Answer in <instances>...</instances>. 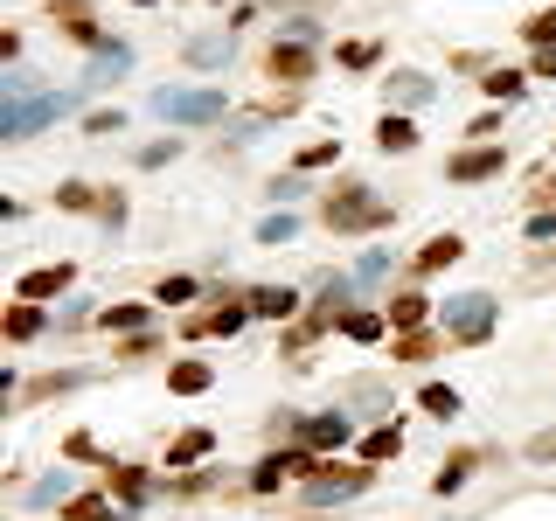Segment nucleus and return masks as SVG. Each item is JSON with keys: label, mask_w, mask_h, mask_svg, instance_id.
Masks as SVG:
<instances>
[{"label": "nucleus", "mask_w": 556, "mask_h": 521, "mask_svg": "<svg viewBox=\"0 0 556 521\" xmlns=\"http://www.w3.org/2000/svg\"><path fill=\"white\" fill-rule=\"evenodd\" d=\"M390 223H397V209L376 188H334L327 195V230H341V237H369V230H390Z\"/></svg>", "instance_id": "1"}, {"label": "nucleus", "mask_w": 556, "mask_h": 521, "mask_svg": "<svg viewBox=\"0 0 556 521\" xmlns=\"http://www.w3.org/2000/svg\"><path fill=\"white\" fill-rule=\"evenodd\" d=\"M63 112H77V91H42V98H28V105H7V112H0V139H28L35 126H56Z\"/></svg>", "instance_id": "2"}, {"label": "nucleus", "mask_w": 556, "mask_h": 521, "mask_svg": "<svg viewBox=\"0 0 556 521\" xmlns=\"http://www.w3.org/2000/svg\"><path fill=\"white\" fill-rule=\"evenodd\" d=\"M153 112L174 119V126H216L223 119V91H160Z\"/></svg>", "instance_id": "3"}, {"label": "nucleus", "mask_w": 556, "mask_h": 521, "mask_svg": "<svg viewBox=\"0 0 556 521\" xmlns=\"http://www.w3.org/2000/svg\"><path fill=\"white\" fill-rule=\"evenodd\" d=\"M445 334H452V341H487V334H494V299H487V292L445 299Z\"/></svg>", "instance_id": "4"}, {"label": "nucleus", "mask_w": 556, "mask_h": 521, "mask_svg": "<svg viewBox=\"0 0 556 521\" xmlns=\"http://www.w3.org/2000/svg\"><path fill=\"white\" fill-rule=\"evenodd\" d=\"M376 473L369 466H320V480H306V508H334V501H355Z\"/></svg>", "instance_id": "5"}, {"label": "nucleus", "mask_w": 556, "mask_h": 521, "mask_svg": "<svg viewBox=\"0 0 556 521\" xmlns=\"http://www.w3.org/2000/svg\"><path fill=\"white\" fill-rule=\"evenodd\" d=\"M292 431H299L306 452H341V445L355 438V424H348L341 410H327V417H292Z\"/></svg>", "instance_id": "6"}, {"label": "nucleus", "mask_w": 556, "mask_h": 521, "mask_svg": "<svg viewBox=\"0 0 556 521\" xmlns=\"http://www.w3.org/2000/svg\"><path fill=\"white\" fill-rule=\"evenodd\" d=\"M265 70H272L278 84H306L313 77V42H278L272 56H265Z\"/></svg>", "instance_id": "7"}, {"label": "nucleus", "mask_w": 556, "mask_h": 521, "mask_svg": "<svg viewBox=\"0 0 556 521\" xmlns=\"http://www.w3.org/2000/svg\"><path fill=\"white\" fill-rule=\"evenodd\" d=\"M70 278H77L70 264H42V271H28V278H21L14 292H21L28 306H42V299H63V292H70Z\"/></svg>", "instance_id": "8"}, {"label": "nucleus", "mask_w": 556, "mask_h": 521, "mask_svg": "<svg viewBox=\"0 0 556 521\" xmlns=\"http://www.w3.org/2000/svg\"><path fill=\"white\" fill-rule=\"evenodd\" d=\"M313 459L306 452H272V459H258V473H251V494H278V480L285 473H306Z\"/></svg>", "instance_id": "9"}, {"label": "nucleus", "mask_w": 556, "mask_h": 521, "mask_svg": "<svg viewBox=\"0 0 556 521\" xmlns=\"http://www.w3.org/2000/svg\"><path fill=\"white\" fill-rule=\"evenodd\" d=\"M49 14H56V21H63V28H70L77 42H91V49H105V28L91 21V7H84V0H49Z\"/></svg>", "instance_id": "10"}, {"label": "nucleus", "mask_w": 556, "mask_h": 521, "mask_svg": "<svg viewBox=\"0 0 556 521\" xmlns=\"http://www.w3.org/2000/svg\"><path fill=\"white\" fill-rule=\"evenodd\" d=\"M508 167V153L501 146H473V153H459L452 160V181H487V174H501Z\"/></svg>", "instance_id": "11"}, {"label": "nucleus", "mask_w": 556, "mask_h": 521, "mask_svg": "<svg viewBox=\"0 0 556 521\" xmlns=\"http://www.w3.org/2000/svg\"><path fill=\"white\" fill-rule=\"evenodd\" d=\"M244 306H251L258 320H285V313L299 306V292H285V285H258V292H244Z\"/></svg>", "instance_id": "12"}, {"label": "nucleus", "mask_w": 556, "mask_h": 521, "mask_svg": "<svg viewBox=\"0 0 556 521\" xmlns=\"http://www.w3.org/2000/svg\"><path fill=\"white\" fill-rule=\"evenodd\" d=\"M105 487H112V494H119V501H153V480H146V473H139V466H105Z\"/></svg>", "instance_id": "13"}, {"label": "nucleus", "mask_w": 556, "mask_h": 521, "mask_svg": "<svg viewBox=\"0 0 556 521\" xmlns=\"http://www.w3.org/2000/svg\"><path fill=\"white\" fill-rule=\"evenodd\" d=\"M181 56H188L195 70H216V63H230V35H188Z\"/></svg>", "instance_id": "14"}, {"label": "nucleus", "mask_w": 556, "mask_h": 521, "mask_svg": "<svg viewBox=\"0 0 556 521\" xmlns=\"http://www.w3.org/2000/svg\"><path fill=\"white\" fill-rule=\"evenodd\" d=\"M459 258H466V244H459L452 230H438V237L417 251V271H445V264H459Z\"/></svg>", "instance_id": "15"}, {"label": "nucleus", "mask_w": 556, "mask_h": 521, "mask_svg": "<svg viewBox=\"0 0 556 521\" xmlns=\"http://www.w3.org/2000/svg\"><path fill=\"white\" fill-rule=\"evenodd\" d=\"M424 320H431V299H424V292H404V299H390V327H397V334H417Z\"/></svg>", "instance_id": "16"}, {"label": "nucleus", "mask_w": 556, "mask_h": 521, "mask_svg": "<svg viewBox=\"0 0 556 521\" xmlns=\"http://www.w3.org/2000/svg\"><path fill=\"white\" fill-rule=\"evenodd\" d=\"M133 70V49L126 42H105L98 56H91V84H112V77H126Z\"/></svg>", "instance_id": "17"}, {"label": "nucleus", "mask_w": 556, "mask_h": 521, "mask_svg": "<svg viewBox=\"0 0 556 521\" xmlns=\"http://www.w3.org/2000/svg\"><path fill=\"white\" fill-rule=\"evenodd\" d=\"M404 452V431L397 424H376L369 438H362V466H383V459H397Z\"/></svg>", "instance_id": "18"}, {"label": "nucleus", "mask_w": 556, "mask_h": 521, "mask_svg": "<svg viewBox=\"0 0 556 521\" xmlns=\"http://www.w3.org/2000/svg\"><path fill=\"white\" fill-rule=\"evenodd\" d=\"M209 383H216L209 362H174V369H167V390H174V396H202Z\"/></svg>", "instance_id": "19"}, {"label": "nucleus", "mask_w": 556, "mask_h": 521, "mask_svg": "<svg viewBox=\"0 0 556 521\" xmlns=\"http://www.w3.org/2000/svg\"><path fill=\"white\" fill-rule=\"evenodd\" d=\"M431 91H438V84H431L424 70H397V77H390V98H397V105H431Z\"/></svg>", "instance_id": "20"}, {"label": "nucleus", "mask_w": 556, "mask_h": 521, "mask_svg": "<svg viewBox=\"0 0 556 521\" xmlns=\"http://www.w3.org/2000/svg\"><path fill=\"white\" fill-rule=\"evenodd\" d=\"M417 410L445 424V417H459V390H452V383H424V390H417Z\"/></svg>", "instance_id": "21"}, {"label": "nucleus", "mask_w": 556, "mask_h": 521, "mask_svg": "<svg viewBox=\"0 0 556 521\" xmlns=\"http://www.w3.org/2000/svg\"><path fill=\"white\" fill-rule=\"evenodd\" d=\"M209 452H216L209 431H181V438L167 445V466H195V459H209Z\"/></svg>", "instance_id": "22"}, {"label": "nucleus", "mask_w": 556, "mask_h": 521, "mask_svg": "<svg viewBox=\"0 0 556 521\" xmlns=\"http://www.w3.org/2000/svg\"><path fill=\"white\" fill-rule=\"evenodd\" d=\"M251 320V306H223V313H202V320H188V334H237Z\"/></svg>", "instance_id": "23"}, {"label": "nucleus", "mask_w": 556, "mask_h": 521, "mask_svg": "<svg viewBox=\"0 0 556 521\" xmlns=\"http://www.w3.org/2000/svg\"><path fill=\"white\" fill-rule=\"evenodd\" d=\"M42 327H49V320H42V306H28V299H21V306H7V341H35Z\"/></svg>", "instance_id": "24"}, {"label": "nucleus", "mask_w": 556, "mask_h": 521, "mask_svg": "<svg viewBox=\"0 0 556 521\" xmlns=\"http://www.w3.org/2000/svg\"><path fill=\"white\" fill-rule=\"evenodd\" d=\"M383 327H390V313H369V306L362 313H341V334L348 341H383Z\"/></svg>", "instance_id": "25"}, {"label": "nucleus", "mask_w": 556, "mask_h": 521, "mask_svg": "<svg viewBox=\"0 0 556 521\" xmlns=\"http://www.w3.org/2000/svg\"><path fill=\"white\" fill-rule=\"evenodd\" d=\"M473 466H480V452H452V459H445V466H438V480H431V487H438V494H459V487H466V473H473Z\"/></svg>", "instance_id": "26"}, {"label": "nucleus", "mask_w": 556, "mask_h": 521, "mask_svg": "<svg viewBox=\"0 0 556 521\" xmlns=\"http://www.w3.org/2000/svg\"><path fill=\"white\" fill-rule=\"evenodd\" d=\"M63 521H112V501L105 494H77V501H63Z\"/></svg>", "instance_id": "27"}, {"label": "nucleus", "mask_w": 556, "mask_h": 521, "mask_svg": "<svg viewBox=\"0 0 556 521\" xmlns=\"http://www.w3.org/2000/svg\"><path fill=\"white\" fill-rule=\"evenodd\" d=\"M376 139H383V153H411V146H417V126H411V119H383V126H376Z\"/></svg>", "instance_id": "28"}, {"label": "nucleus", "mask_w": 556, "mask_h": 521, "mask_svg": "<svg viewBox=\"0 0 556 521\" xmlns=\"http://www.w3.org/2000/svg\"><path fill=\"white\" fill-rule=\"evenodd\" d=\"M292 237H299V223H292L285 209H272V216L258 223V244H292Z\"/></svg>", "instance_id": "29"}, {"label": "nucleus", "mask_w": 556, "mask_h": 521, "mask_svg": "<svg viewBox=\"0 0 556 521\" xmlns=\"http://www.w3.org/2000/svg\"><path fill=\"white\" fill-rule=\"evenodd\" d=\"M98 320H105V327H119V334H139V327H146V306H105Z\"/></svg>", "instance_id": "30"}, {"label": "nucleus", "mask_w": 556, "mask_h": 521, "mask_svg": "<svg viewBox=\"0 0 556 521\" xmlns=\"http://www.w3.org/2000/svg\"><path fill=\"white\" fill-rule=\"evenodd\" d=\"M487 98L515 105V98H522V77H515V70H487Z\"/></svg>", "instance_id": "31"}, {"label": "nucleus", "mask_w": 556, "mask_h": 521, "mask_svg": "<svg viewBox=\"0 0 556 521\" xmlns=\"http://www.w3.org/2000/svg\"><path fill=\"white\" fill-rule=\"evenodd\" d=\"M56 209H105V202H98L84 181H63V188H56Z\"/></svg>", "instance_id": "32"}, {"label": "nucleus", "mask_w": 556, "mask_h": 521, "mask_svg": "<svg viewBox=\"0 0 556 521\" xmlns=\"http://www.w3.org/2000/svg\"><path fill=\"white\" fill-rule=\"evenodd\" d=\"M28 501H35V508H56V501H70V473H56V480L28 487Z\"/></svg>", "instance_id": "33"}, {"label": "nucleus", "mask_w": 556, "mask_h": 521, "mask_svg": "<svg viewBox=\"0 0 556 521\" xmlns=\"http://www.w3.org/2000/svg\"><path fill=\"white\" fill-rule=\"evenodd\" d=\"M522 35H529L536 49H556V0L543 7V14H536V21H529V28H522Z\"/></svg>", "instance_id": "34"}, {"label": "nucleus", "mask_w": 556, "mask_h": 521, "mask_svg": "<svg viewBox=\"0 0 556 521\" xmlns=\"http://www.w3.org/2000/svg\"><path fill=\"white\" fill-rule=\"evenodd\" d=\"M431 348H438L431 334H404V341H397V362H431Z\"/></svg>", "instance_id": "35"}, {"label": "nucleus", "mask_w": 556, "mask_h": 521, "mask_svg": "<svg viewBox=\"0 0 556 521\" xmlns=\"http://www.w3.org/2000/svg\"><path fill=\"white\" fill-rule=\"evenodd\" d=\"M84 376L77 369H63V376H42V383H28V396H63V390H77Z\"/></svg>", "instance_id": "36"}, {"label": "nucleus", "mask_w": 556, "mask_h": 521, "mask_svg": "<svg viewBox=\"0 0 556 521\" xmlns=\"http://www.w3.org/2000/svg\"><path fill=\"white\" fill-rule=\"evenodd\" d=\"M341 63H348V70H369V63H376V42H341Z\"/></svg>", "instance_id": "37"}, {"label": "nucleus", "mask_w": 556, "mask_h": 521, "mask_svg": "<svg viewBox=\"0 0 556 521\" xmlns=\"http://www.w3.org/2000/svg\"><path fill=\"white\" fill-rule=\"evenodd\" d=\"M181 299H195V278H160V306H181Z\"/></svg>", "instance_id": "38"}, {"label": "nucleus", "mask_w": 556, "mask_h": 521, "mask_svg": "<svg viewBox=\"0 0 556 521\" xmlns=\"http://www.w3.org/2000/svg\"><path fill=\"white\" fill-rule=\"evenodd\" d=\"M376 278H390V258H383V251H376V258H362V264H355V285H376Z\"/></svg>", "instance_id": "39"}, {"label": "nucleus", "mask_w": 556, "mask_h": 521, "mask_svg": "<svg viewBox=\"0 0 556 521\" xmlns=\"http://www.w3.org/2000/svg\"><path fill=\"white\" fill-rule=\"evenodd\" d=\"M529 459H536V466H556V431H536V438H529Z\"/></svg>", "instance_id": "40"}, {"label": "nucleus", "mask_w": 556, "mask_h": 521, "mask_svg": "<svg viewBox=\"0 0 556 521\" xmlns=\"http://www.w3.org/2000/svg\"><path fill=\"white\" fill-rule=\"evenodd\" d=\"M334 153H341V139H320V146H306V153H299V167H327Z\"/></svg>", "instance_id": "41"}, {"label": "nucleus", "mask_w": 556, "mask_h": 521, "mask_svg": "<svg viewBox=\"0 0 556 521\" xmlns=\"http://www.w3.org/2000/svg\"><path fill=\"white\" fill-rule=\"evenodd\" d=\"M119 126H126V112H91V119H84V132H98V139L119 132Z\"/></svg>", "instance_id": "42"}, {"label": "nucleus", "mask_w": 556, "mask_h": 521, "mask_svg": "<svg viewBox=\"0 0 556 521\" xmlns=\"http://www.w3.org/2000/svg\"><path fill=\"white\" fill-rule=\"evenodd\" d=\"M174 153H181V139H167V146H146V153H139V167H167Z\"/></svg>", "instance_id": "43"}, {"label": "nucleus", "mask_w": 556, "mask_h": 521, "mask_svg": "<svg viewBox=\"0 0 556 521\" xmlns=\"http://www.w3.org/2000/svg\"><path fill=\"white\" fill-rule=\"evenodd\" d=\"M529 237H536V244L556 237V209H536V216H529Z\"/></svg>", "instance_id": "44"}, {"label": "nucleus", "mask_w": 556, "mask_h": 521, "mask_svg": "<svg viewBox=\"0 0 556 521\" xmlns=\"http://www.w3.org/2000/svg\"><path fill=\"white\" fill-rule=\"evenodd\" d=\"M98 216H105V223H112V230H119V223H126V195H119V188H112V195H105V209H98Z\"/></svg>", "instance_id": "45"}, {"label": "nucleus", "mask_w": 556, "mask_h": 521, "mask_svg": "<svg viewBox=\"0 0 556 521\" xmlns=\"http://www.w3.org/2000/svg\"><path fill=\"white\" fill-rule=\"evenodd\" d=\"M348 396H355V403H390V390H383V383H355Z\"/></svg>", "instance_id": "46"}, {"label": "nucleus", "mask_w": 556, "mask_h": 521, "mask_svg": "<svg viewBox=\"0 0 556 521\" xmlns=\"http://www.w3.org/2000/svg\"><path fill=\"white\" fill-rule=\"evenodd\" d=\"M536 77H556V49H536Z\"/></svg>", "instance_id": "47"}, {"label": "nucleus", "mask_w": 556, "mask_h": 521, "mask_svg": "<svg viewBox=\"0 0 556 521\" xmlns=\"http://www.w3.org/2000/svg\"><path fill=\"white\" fill-rule=\"evenodd\" d=\"M133 7H153V0H133Z\"/></svg>", "instance_id": "48"}]
</instances>
